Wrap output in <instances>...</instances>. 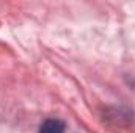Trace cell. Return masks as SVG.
<instances>
[{
  "label": "cell",
  "mask_w": 135,
  "mask_h": 133,
  "mask_svg": "<svg viewBox=\"0 0 135 133\" xmlns=\"http://www.w3.org/2000/svg\"><path fill=\"white\" fill-rule=\"evenodd\" d=\"M39 133H65V122L60 119H47L41 124Z\"/></svg>",
  "instance_id": "1"
}]
</instances>
